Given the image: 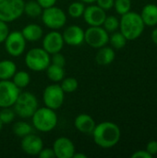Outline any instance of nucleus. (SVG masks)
Returning <instances> with one entry per match:
<instances>
[{
	"mask_svg": "<svg viewBox=\"0 0 157 158\" xmlns=\"http://www.w3.org/2000/svg\"><path fill=\"white\" fill-rule=\"evenodd\" d=\"M17 71V65L10 59L0 61V81L11 80Z\"/></svg>",
	"mask_w": 157,
	"mask_h": 158,
	"instance_id": "obj_21",
	"label": "nucleus"
},
{
	"mask_svg": "<svg viewBox=\"0 0 157 158\" xmlns=\"http://www.w3.org/2000/svg\"><path fill=\"white\" fill-rule=\"evenodd\" d=\"M64 44L65 43L62 33L56 30H52L42 38V47L49 55L61 52L64 47Z\"/></svg>",
	"mask_w": 157,
	"mask_h": 158,
	"instance_id": "obj_12",
	"label": "nucleus"
},
{
	"mask_svg": "<svg viewBox=\"0 0 157 158\" xmlns=\"http://www.w3.org/2000/svg\"><path fill=\"white\" fill-rule=\"evenodd\" d=\"M3 127H4V123L2 122V120L0 119V131L3 130Z\"/></svg>",
	"mask_w": 157,
	"mask_h": 158,
	"instance_id": "obj_42",
	"label": "nucleus"
},
{
	"mask_svg": "<svg viewBox=\"0 0 157 158\" xmlns=\"http://www.w3.org/2000/svg\"><path fill=\"white\" fill-rule=\"evenodd\" d=\"M16 113L13 107H2L0 109V119L4 123V125L11 124L16 118Z\"/></svg>",
	"mask_w": 157,
	"mask_h": 158,
	"instance_id": "obj_30",
	"label": "nucleus"
},
{
	"mask_svg": "<svg viewBox=\"0 0 157 158\" xmlns=\"http://www.w3.org/2000/svg\"><path fill=\"white\" fill-rule=\"evenodd\" d=\"M50 63L65 68V65H66V57L64 56L63 54H61V52L55 53L53 55H50Z\"/></svg>",
	"mask_w": 157,
	"mask_h": 158,
	"instance_id": "obj_32",
	"label": "nucleus"
},
{
	"mask_svg": "<svg viewBox=\"0 0 157 158\" xmlns=\"http://www.w3.org/2000/svg\"><path fill=\"white\" fill-rule=\"evenodd\" d=\"M31 118L33 129L43 133L52 131L56 127L58 121L56 110L46 106L38 107Z\"/></svg>",
	"mask_w": 157,
	"mask_h": 158,
	"instance_id": "obj_3",
	"label": "nucleus"
},
{
	"mask_svg": "<svg viewBox=\"0 0 157 158\" xmlns=\"http://www.w3.org/2000/svg\"><path fill=\"white\" fill-rule=\"evenodd\" d=\"M106 16V11L94 4L86 6L82 15L84 21L89 26H102Z\"/></svg>",
	"mask_w": 157,
	"mask_h": 158,
	"instance_id": "obj_14",
	"label": "nucleus"
},
{
	"mask_svg": "<svg viewBox=\"0 0 157 158\" xmlns=\"http://www.w3.org/2000/svg\"><path fill=\"white\" fill-rule=\"evenodd\" d=\"M127 38L120 32V31H114L109 35V44H111V47L116 50H120L125 47L127 44Z\"/></svg>",
	"mask_w": 157,
	"mask_h": 158,
	"instance_id": "obj_26",
	"label": "nucleus"
},
{
	"mask_svg": "<svg viewBox=\"0 0 157 158\" xmlns=\"http://www.w3.org/2000/svg\"><path fill=\"white\" fill-rule=\"evenodd\" d=\"M24 60L29 69L34 72H42L45 71L50 64V55L43 47H34L26 53Z\"/></svg>",
	"mask_w": 157,
	"mask_h": 158,
	"instance_id": "obj_5",
	"label": "nucleus"
},
{
	"mask_svg": "<svg viewBox=\"0 0 157 158\" xmlns=\"http://www.w3.org/2000/svg\"><path fill=\"white\" fill-rule=\"evenodd\" d=\"M145 24L137 12L130 11L121 16L119 19V31L127 38L128 41L138 39L143 32Z\"/></svg>",
	"mask_w": 157,
	"mask_h": 158,
	"instance_id": "obj_2",
	"label": "nucleus"
},
{
	"mask_svg": "<svg viewBox=\"0 0 157 158\" xmlns=\"http://www.w3.org/2000/svg\"><path fill=\"white\" fill-rule=\"evenodd\" d=\"M72 158H87V156L82 154V153H76L75 152V154H74V156H73Z\"/></svg>",
	"mask_w": 157,
	"mask_h": 158,
	"instance_id": "obj_40",
	"label": "nucleus"
},
{
	"mask_svg": "<svg viewBox=\"0 0 157 158\" xmlns=\"http://www.w3.org/2000/svg\"><path fill=\"white\" fill-rule=\"evenodd\" d=\"M146 151L152 156H155L157 155V141H150L148 143H147V146H146Z\"/></svg>",
	"mask_w": 157,
	"mask_h": 158,
	"instance_id": "obj_36",
	"label": "nucleus"
},
{
	"mask_svg": "<svg viewBox=\"0 0 157 158\" xmlns=\"http://www.w3.org/2000/svg\"><path fill=\"white\" fill-rule=\"evenodd\" d=\"M12 107L18 117L21 118H31L39 107V104L37 97L33 94L30 92H20Z\"/></svg>",
	"mask_w": 157,
	"mask_h": 158,
	"instance_id": "obj_4",
	"label": "nucleus"
},
{
	"mask_svg": "<svg viewBox=\"0 0 157 158\" xmlns=\"http://www.w3.org/2000/svg\"><path fill=\"white\" fill-rule=\"evenodd\" d=\"M22 35L24 36L27 42L34 43L41 40L43 36V28L36 24V23H30L27 24L23 29L20 31Z\"/></svg>",
	"mask_w": 157,
	"mask_h": 158,
	"instance_id": "obj_18",
	"label": "nucleus"
},
{
	"mask_svg": "<svg viewBox=\"0 0 157 158\" xmlns=\"http://www.w3.org/2000/svg\"><path fill=\"white\" fill-rule=\"evenodd\" d=\"M108 42L109 33L103 26H89L84 31V43L94 49H99L106 45Z\"/></svg>",
	"mask_w": 157,
	"mask_h": 158,
	"instance_id": "obj_9",
	"label": "nucleus"
},
{
	"mask_svg": "<svg viewBox=\"0 0 157 158\" xmlns=\"http://www.w3.org/2000/svg\"><path fill=\"white\" fill-rule=\"evenodd\" d=\"M38 156H39L40 158H54V157H56L53 148H49V147H46V148H44V147H43V148L41 150V152L39 153Z\"/></svg>",
	"mask_w": 157,
	"mask_h": 158,
	"instance_id": "obj_35",
	"label": "nucleus"
},
{
	"mask_svg": "<svg viewBox=\"0 0 157 158\" xmlns=\"http://www.w3.org/2000/svg\"><path fill=\"white\" fill-rule=\"evenodd\" d=\"M64 43L70 46H79L84 43V30L78 25L68 26L62 33Z\"/></svg>",
	"mask_w": 157,
	"mask_h": 158,
	"instance_id": "obj_16",
	"label": "nucleus"
},
{
	"mask_svg": "<svg viewBox=\"0 0 157 158\" xmlns=\"http://www.w3.org/2000/svg\"><path fill=\"white\" fill-rule=\"evenodd\" d=\"M145 26L154 27L157 25V5L155 4H148L145 5L142 13L140 14Z\"/></svg>",
	"mask_w": 157,
	"mask_h": 158,
	"instance_id": "obj_20",
	"label": "nucleus"
},
{
	"mask_svg": "<svg viewBox=\"0 0 157 158\" xmlns=\"http://www.w3.org/2000/svg\"><path fill=\"white\" fill-rule=\"evenodd\" d=\"M60 82V86L65 94H72L79 87L78 81L73 77H65Z\"/></svg>",
	"mask_w": 157,
	"mask_h": 158,
	"instance_id": "obj_28",
	"label": "nucleus"
},
{
	"mask_svg": "<svg viewBox=\"0 0 157 158\" xmlns=\"http://www.w3.org/2000/svg\"><path fill=\"white\" fill-rule=\"evenodd\" d=\"M36 1L40 4V6L43 8H47V7L56 6L57 0H36Z\"/></svg>",
	"mask_w": 157,
	"mask_h": 158,
	"instance_id": "obj_38",
	"label": "nucleus"
},
{
	"mask_svg": "<svg viewBox=\"0 0 157 158\" xmlns=\"http://www.w3.org/2000/svg\"><path fill=\"white\" fill-rule=\"evenodd\" d=\"M115 57H116L115 49L105 45L98 49L95 56V61L100 66H108L112 64V62L115 60Z\"/></svg>",
	"mask_w": 157,
	"mask_h": 158,
	"instance_id": "obj_19",
	"label": "nucleus"
},
{
	"mask_svg": "<svg viewBox=\"0 0 157 158\" xmlns=\"http://www.w3.org/2000/svg\"><path fill=\"white\" fill-rule=\"evenodd\" d=\"M114 8L119 15H124L131 9V0H115Z\"/></svg>",
	"mask_w": 157,
	"mask_h": 158,
	"instance_id": "obj_31",
	"label": "nucleus"
},
{
	"mask_svg": "<svg viewBox=\"0 0 157 158\" xmlns=\"http://www.w3.org/2000/svg\"><path fill=\"white\" fill-rule=\"evenodd\" d=\"M47 78L54 83L60 82L65 78V69L63 67L55 65V64H49V66L45 69Z\"/></svg>",
	"mask_w": 157,
	"mask_h": 158,
	"instance_id": "obj_22",
	"label": "nucleus"
},
{
	"mask_svg": "<svg viewBox=\"0 0 157 158\" xmlns=\"http://www.w3.org/2000/svg\"><path fill=\"white\" fill-rule=\"evenodd\" d=\"M12 132L14 135L21 139L33 132V126L26 121H17L12 126Z\"/></svg>",
	"mask_w": 157,
	"mask_h": 158,
	"instance_id": "obj_24",
	"label": "nucleus"
},
{
	"mask_svg": "<svg viewBox=\"0 0 157 158\" xmlns=\"http://www.w3.org/2000/svg\"><path fill=\"white\" fill-rule=\"evenodd\" d=\"M43 9V8L36 0H29L27 2H24L23 14H25L29 18L36 19L38 17H41Z\"/></svg>",
	"mask_w": 157,
	"mask_h": 158,
	"instance_id": "obj_23",
	"label": "nucleus"
},
{
	"mask_svg": "<svg viewBox=\"0 0 157 158\" xmlns=\"http://www.w3.org/2000/svg\"><path fill=\"white\" fill-rule=\"evenodd\" d=\"M102 26L108 33H112L119 29V19L113 15L106 16Z\"/></svg>",
	"mask_w": 157,
	"mask_h": 158,
	"instance_id": "obj_29",
	"label": "nucleus"
},
{
	"mask_svg": "<svg viewBox=\"0 0 157 158\" xmlns=\"http://www.w3.org/2000/svg\"><path fill=\"white\" fill-rule=\"evenodd\" d=\"M151 39H152L153 43L157 45V27L153 30V31L151 33Z\"/></svg>",
	"mask_w": 157,
	"mask_h": 158,
	"instance_id": "obj_39",
	"label": "nucleus"
},
{
	"mask_svg": "<svg viewBox=\"0 0 157 158\" xmlns=\"http://www.w3.org/2000/svg\"><path fill=\"white\" fill-rule=\"evenodd\" d=\"M11 81H13V83L18 88H19L21 90V89L26 88L30 84V82H31V76L25 70H19V71L17 70L16 73L14 74V76L12 77Z\"/></svg>",
	"mask_w": 157,
	"mask_h": 158,
	"instance_id": "obj_25",
	"label": "nucleus"
},
{
	"mask_svg": "<svg viewBox=\"0 0 157 158\" xmlns=\"http://www.w3.org/2000/svg\"><path fill=\"white\" fill-rule=\"evenodd\" d=\"M153 156L146 150H139L131 155V158H152Z\"/></svg>",
	"mask_w": 157,
	"mask_h": 158,
	"instance_id": "obj_37",
	"label": "nucleus"
},
{
	"mask_svg": "<svg viewBox=\"0 0 157 158\" xmlns=\"http://www.w3.org/2000/svg\"><path fill=\"white\" fill-rule=\"evenodd\" d=\"M74 126L78 131L83 134H92L96 126V123L90 115L82 113L75 118Z\"/></svg>",
	"mask_w": 157,
	"mask_h": 158,
	"instance_id": "obj_17",
	"label": "nucleus"
},
{
	"mask_svg": "<svg viewBox=\"0 0 157 158\" xmlns=\"http://www.w3.org/2000/svg\"><path fill=\"white\" fill-rule=\"evenodd\" d=\"M114 1L115 0H96L95 3L98 6L107 11L114 7Z\"/></svg>",
	"mask_w": 157,
	"mask_h": 158,
	"instance_id": "obj_34",
	"label": "nucleus"
},
{
	"mask_svg": "<svg viewBox=\"0 0 157 158\" xmlns=\"http://www.w3.org/2000/svg\"><path fill=\"white\" fill-rule=\"evenodd\" d=\"M19 94L20 89L11 80L0 81V108L12 107Z\"/></svg>",
	"mask_w": 157,
	"mask_h": 158,
	"instance_id": "obj_11",
	"label": "nucleus"
},
{
	"mask_svg": "<svg viewBox=\"0 0 157 158\" xmlns=\"http://www.w3.org/2000/svg\"><path fill=\"white\" fill-rule=\"evenodd\" d=\"M65 93L60 84L54 83L46 86L43 92V102L44 106L54 110L59 109L65 100Z\"/></svg>",
	"mask_w": 157,
	"mask_h": 158,
	"instance_id": "obj_8",
	"label": "nucleus"
},
{
	"mask_svg": "<svg viewBox=\"0 0 157 158\" xmlns=\"http://www.w3.org/2000/svg\"><path fill=\"white\" fill-rule=\"evenodd\" d=\"M94 143L104 149L116 146L120 141L121 131L119 127L112 121H104L96 124L93 133Z\"/></svg>",
	"mask_w": 157,
	"mask_h": 158,
	"instance_id": "obj_1",
	"label": "nucleus"
},
{
	"mask_svg": "<svg viewBox=\"0 0 157 158\" xmlns=\"http://www.w3.org/2000/svg\"><path fill=\"white\" fill-rule=\"evenodd\" d=\"M84 4H88V5H91V4H94L96 2V0H79Z\"/></svg>",
	"mask_w": 157,
	"mask_h": 158,
	"instance_id": "obj_41",
	"label": "nucleus"
},
{
	"mask_svg": "<svg viewBox=\"0 0 157 158\" xmlns=\"http://www.w3.org/2000/svg\"><path fill=\"white\" fill-rule=\"evenodd\" d=\"M52 148L56 158H72L76 152L73 142L67 137L56 139Z\"/></svg>",
	"mask_w": 157,
	"mask_h": 158,
	"instance_id": "obj_15",
	"label": "nucleus"
},
{
	"mask_svg": "<svg viewBox=\"0 0 157 158\" xmlns=\"http://www.w3.org/2000/svg\"><path fill=\"white\" fill-rule=\"evenodd\" d=\"M41 19L43 25L47 28L58 31L66 25L68 18L66 12L62 8L53 6L43 9Z\"/></svg>",
	"mask_w": 157,
	"mask_h": 158,
	"instance_id": "obj_6",
	"label": "nucleus"
},
{
	"mask_svg": "<svg viewBox=\"0 0 157 158\" xmlns=\"http://www.w3.org/2000/svg\"><path fill=\"white\" fill-rule=\"evenodd\" d=\"M23 0H0V19L9 23L23 15Z\"/></svg>",
	"mask_w": 157,
	"mask_h": 158,
	"instance_id": "obj_7",
	"label": "nucleus"
},
{
	"mask_svg": "<svg viewBox=\"0 0 157 158\" xmlns=\"http://www.w3.org/2000/svg\"><path fill=\"white\" fill-rule=\"evenodd\" d=\"M85 4L81 1L72 2L68 7V14L73 19H79L82 17L85 10Z\"/></svg>",
	"mask_w": 157,
	"mask_h": 158,
	"instance_id": "obj_27",
	"label": "nucleus"
},
{
	"mask_svg": "<svg viewBox=\"0 0 157 158\" xmlns=\"http://www.w3.org/2000/svg\"><path fill=\"white\" fill-rule=\"evenodd\" d=\"M20 148L26 155L35 156H38L43 148V142L41 137L32 132L21 138Z\"/></svg>",
	"mask_w": 157,
	"mask_h": 158,
	"instance_id": "obj_13",
	"label": "nucleus"
},
{
	"mask_svg": "<svg viewBox=\"0 0 157 158\" xmlns=\"http://www.w3.org/2000/svg\"><path fill=\"white\" fill-rule=\"evenodd\" d=\"M3 44H5V49L8 55L14 57H19L23 55L26 49L27 41L20 31H9Z\"/></svg>",
	"mask_w": 157,
	"mask_h": 158,
	"instance_id": "obj_10",
	"label": "nucleus"
},
{
	"mask_svg": "<svg viewBox=\"0 0 157 158\" xmlns=\"http://www.w3.org/2000/svg\"><path fill=\"white\" fill-rule=\"evenodd\" d=\"M9 28L6 22L0 19V44H3L9 33Z\"/></svg>",
	"mask_w": 157,
	"mask_h": 158,
	"instance_id": "obj_33",
	"label": "nucleus"
}]
</instances>
